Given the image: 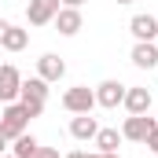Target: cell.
I'll return each instance as SVG.
<instances>
[{
  "instance_id": "obj_1",
  "label": "cell",
  "mask_w": 158,
  "mask_h": 158,
  "mask_svg": "<svg viewBox=\"0 0 158 158\" xmlns=\"http://www.w3.org/2000/svg\"><path fill=\"white\" fill-rule=\"evenodd\" d=\"M26 125H30V114H26L22 103H4V107H0V132H4L7 140L22 136Z\"/></svg>"
},
{
  "instance_id": "obj_2",
  "label": "cell",
  "mask_w": 158,
  "mask_h": 158,
  "mask_svg": "<svg viewBox=\"0 0 158 158\" xmlns=\"http://www.w3.org/2000/svg\"><path fill=\"white\" fill-rule=\"evenodd\" d=\"M92 107H96V88L74 85V88L63 92V110H70V114H92Z\"/></svg>"
},
{
  "instance_id": "obj_3",
  "label": "cell",
  "mask_w": 158,
  "mask_h": 158,
  "mask_svg": "<svg viewBox=\"0 0 158 158\" xmlns=\"http://www.w3.org/2000/svg\"><path fill=\"white\" fill-rule=\"evenodd\" d=\"M125 88H129V85H121V81H114V77L99 81V85H96V107H103V110H118L121 99H125Z\"/></svg>"
},
{
  "instance_id": "obj_4",
  "label": "cell",
  "mask_w": 158,
  "mask_h": 158,
  "mask_svg": "<svg viewBox=\"0 0 158 158\" xmlns=\"http://www.w3.org/2000/svg\"><path fill=\"white\" fill-rule=\"evenodd\" d=\"M158 125V118H147V114H129L121 121V140H132V143H143L147 132Z\"/></svg>"
},
{
  "instance_id": "obj_5",
  "label": "cell",
  "mask_w": 158,
  "mask_h": 158,
  "mask_svg": "<svg viewBox=\"0 0 158 158\" xmlns=\"http://www.w3.org/2000/svg\"><path fill=\"white\" fill-rule=\"evenodd\" d=\"M19 92H22V74L4 63L0 66V103H19Z\"/></svg>"
},
{
  "instance_id": "obj_6",
  "label": "cell",
  "mask_w": 158,
  "mask_h": 158,
  "mask_svg": "<svg viewBox=\"0 0 158 158\" xmlns=\"http://www.w3.org/2000/svg\"><path fill=\"white\" fill-rule=\"evenodd\" d=\"M129 59H132L136 70H158V44L155 40H136L132 52H129Z\"/></svg>"
},
{
  "instance_id": "obj_7",
  "label": "cell",
  "mask_w": 158,
  "mask_h": 158,
  "mask_svg": "<svg viewBox=\"0 0 158 158\" xmlns=\"http://www.w3.org/2000/svg\"><path fill=\"white\" fill-rule=\"evenodd\" d=\"M59 0H30L26 4V19H30V26H48L55 15H59Z\"/></svg>"
},
{
  "instance_id": "obj_8",
  "label": "cell",
  "mask_w": 158,
  "mask_h": 158,
  "mask_svg": "<svg viewBox=\"0 0 158 158\" xmlns=\"http://www.w3.org/2000/svg\"><path fill=\"white\" fill-rule=\"evenodd\" d=\"M151 88H143V85H129L125 88V99H121V107L129 110V114H147L151 110Z\"/></svg>"
},
{
  "instance_id": "obj_9",
  "label": "cell",
  "mask_w": 158,
  "mask_h": 158,
  "mask_svg": "<svg viewBox=\"0 0 158 158\" xmlns=\"http://www.w3.org/2000/svg\"><path fill=\"white\" fill-rule=\"evenodd\" d=\"M55 22V30L63 33V37H74L85 30V15H81V7H59V15L52 19Z\"/></svg>"
},
{
  "instance_id": "obj_10",
  "label": "cell",
  "mask_w": 158,
  "mask_h": 158,
  "mask_svg": "<svg viewBox=\"0 0 158 158\" xmlns=\"http://www.w3.org/2000/svg\"><path fill=\"white\" fill-rule=\"evenodd\" d=\"M37 77H44L48 85L63 81V77H66V63H63L59 55H52V52H48V55H40V59H37Z\"/></svg>"
},
{
  "instance_id": "obj_11",
  "label": "cell",
  "mask_w": 158,
  "mask_h": 158,
  "mask_svg": "<svg viewBox=\"0 0 158 158\" xmlns=\"http://www.w3.org/2000/svg\"><path fill=\"white\" fill-rule=\"evenodd\" d=\"M129 33L136 40H158V15H132Z\"/></svg>"
},
{
  "instance_id": "obj_12",
  "label": "cell",
  "mask_w": 158,
  "mask_h": 158,
  "mask_svg": "<svg viewBox=\"0 0 158 158\" xmlns=\"http://www.w3.org/2000/svg\"><path fill=\"white\" fill-rule=\"evenodd\" d=\"M96 132H99V121L92 118V114H74L70 118V136L74 140H81V143L85 140H96Z\"/></svg>"
},
{
  "instance_id": "obj_13",
  "label": "cell",
  "mask_w": 158,
  "mask_h": 158,
  "mask_svg": "<svg viewBox=\"0 0 158 158\" xmlns=\"http://www.w3.org/2000/svg\"><path fill=\"white\" fill-rule=\"evenodd\" d=\"M26 44H30V30H22V26H7L4 37H0V48L4 52H22Z\"/></svg>"
},
{
  "instance_id": "obj_14",
  "label": "cell",
  "mask_w": 158,
  "mask_h": 158,
  "mask_svg": "<svg viewBox=\"0 0 158 158\" xmlns=\"http://www.w3.org/2000/svg\"><path fill=\"white\" fill-rule=\"evenodd\" d=\"M19 99H40V103H48V81L44 77H26Z\"/></svg>"
},
{
  "instance_id": "obj_15",
  "label": "cell",
  "mask_w": 158,
  "mask_h": 158,
  "mask_svg": "<svg viewBox=\"0 0 158 158\" xmlns=\"http://www.w3.org/2000/svg\"><path fill=\"white\" fill-rule=\"evenodd\" d=\"M92 143H96V151H103V155L118 151V147H121V129H99Z\"/></svg>"
},
{
  "instance_id": "obj_16",
  "label": "cell",
  "mask_w": 158,
  "mask_h": 158,
  "mask_svg": "<svg viewBox=\"0 0 158 158\" xmlns=\"http://www.w3.org/2000/svg\"><path fill=\"white\" fill-rule=\"evenodd\" d=\"M37 147H40V143H37V136H33V132H22V136H15V140H11V155H15V158H33Z\"/></svg>"
},
{
  "instance_id": "obj_17",
  "label": "cell",
  "mask_w": 158,
  "mask_h": 158,
  "mask_svg": "<svg viewBox=\"0 0 158 158\" xmlns=\"http://www.w3.org/2000/svg\"><path fill=\"white\" fill-rule=\"evenodd\" d=\"M19 103L26 107V114H30V118H40V114H44V103H40V99H19Z\"/></svg>"
},
{
  "instance_id": "obj_18",
  "label": "cell",
  "mask_w": 158,
  "mask_h": 158,
  "mask_svg": "<svg viewBox=\"0 0 158 158\" xmlns=\"http://www.w3.org/2000/svg\"><path fill=\"white\" fill-rule=\"evenodd\" d=\"M143 143H147V147H151V151L158 155V125L151 129V132H147V140H143Z\"/></svg>"
},
{
  "instance_id": "obj_19",
  "label": "cell",
  "mask_w": 158,
  "mask_h": 158,
  "mask_svg": "<svg viewBox=\"0 0 158 158\" xmlns=\"http://www.w3.org/2000/svg\"><path fill=\"white\" fill-rule=\"evenodd\" d=\"M33 158H59V151H55V147H37Z\"/></svg>"
},
{
  "instance_id": "obj_20",
  "label": "cell",
  "mask_w": 158,
  "mask_h": 158,
  "mask_svg": "<svg viewBox=\"0 0 158 158\" xmlns=\"http://www.w3.org/2000/svg\"><path fill=\"white\" fill-rule=\"evenodd\" d=\"M7 147H11V140H7V136L0 132V155H7Z\"/></svg>"
},
{
  "instance_id": "obj_21",
  "label": "cell",
  "mask_w": 158,
  "mask_h": 158,
  "mask_svg": "<svg viewBox=\"0 0 158 158\" xmlns=\"http://www.w3.org/2000/svg\"><path fill=\"white\" fill-rule=\"evenodd\" d=\"M59 4H63V7H81L85 0H59Z\"/></svg>"
},
{
  "instance_id": "obj_22",
  "label": "cell",
  "mask_w": 158,
  "mask_h": 158,
  "mask_svg": "<svg viewBox=\"0 0 158 158\" xmlns=\"http://www.w3.org/2000/svg\"><path fill=\"white\" fill-rule=\"evenodd\" d=\"M63 158H85V151H70V155H63Z\"/></svg>"
},
{
  "instance_id": "obj_23",
  "label": "cell",
  "mask_w": 158,
  "mask_h": 158,
  "mask_svg": "<svg viewBox=\"0 0 158 158\" xmlns=\"http://www.w3.org/2000/svg\"><path fill=\"white\" fill-rule=\"evenodd\" d=\"M7 26H11V22H7V19H0V37H4V30H7Z\"/></svg>"
},
{
  "instance_id": "obj_24",
  "label": "cell",
  "mask_w": 158,
  "mask_h": 158,
  "mask_svg": "<svg viewBox=\"0 0 158 158\" xmlns=\"http://www.w3.org/2000/svg\"><path fill=\"white\" fill-rule=\"evenodd\" d=\"M99 158H121V155H118V151H110V155H103V151H99Z\"/></svg>"
},
{
  "instance_id": "obj_25",
  "label": "cell",
  "mask_w": 158,
  "mask_h": 158,
  "mask_svg": "<svg viewBox=\"0 0 158 158\" xmlns=\"http://www.w3.org/2000/svg\"><path fill=\"white\" fill-rule=\"evenodd\" d=\"M85 158H99V151H85Z\"/></svg>"
},
{
  "instance_id": "obj_26",
  "label": "cell",
  "mask_w": 158,
  "mask_h": 158,
  "mask_svg": "<svg viewBox=\"0 0 158 158\" xmlns=\"http://www.w3.org/2000/svg\"><path fill=\"white\" fill-rule=\"evenodd\" d=\"M0 158H15V155H11V151H7V155H0Z\"/></svg>"
},
{
  "instance_id": "obj_27",
  "label": "cell",
  "mask_w": 158,
  "mask_h": 158,
  "mask_svg": "<svg viewBox=\"0 0 158 158\" xmlns=\"http://www.w3.org/2000/svg\"><path fill=\"white\" fill-rule=\"evenodd\" d=\"M118 4H132V0H118Z\"/></svg>"
},
{
  "instance_id": "obj_28",
  "label": "cell",
  "mask_w": 158,
  "mask_h": 158,
  "mask_svg": "<svg viewBox=\"0 0 158 158\" xmlns=\"http://www.w3.org/2000/svg\"><path fill=\"white\" fill-rule=\"evenodd\" d=\"M155 44H158V40H155Z\"/></svg>"
}]
</instances>
